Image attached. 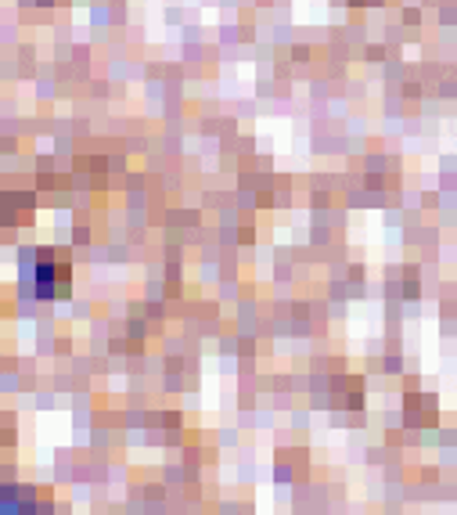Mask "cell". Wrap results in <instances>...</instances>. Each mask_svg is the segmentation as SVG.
<instances>
[{
	"mask_svg": "<svg viewBox=\"0 0 457 515\" xmlns=\"http://www.w3.org/2000/svg\"><path fill=\"white\" fill-rule=\"evenodd\" d=\"M36 292L44 299L69 292V263L65 260H40L36 263Z\"/></svg>",
	"mask_w": 457,
	"mask_h": 515,
	"instance_id": "obj_1",
	"label": "cell"
}]
</instances>
